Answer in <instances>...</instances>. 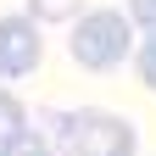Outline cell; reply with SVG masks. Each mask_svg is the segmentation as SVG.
<instances>
[{
  "mask_svg": "<svg viewBox=\"0 0 156 156\" xmlns=\"http://www.w3.org/2000/svg\"><path fill=\"white\" fill-rule=\"evenodd\" d=\"M128 17L134 28H156V0H128Z\"/></svg>",
  "mask_w": 156,
  "mask_h": 156,
  "instance_id": "52a82bcc",
  "label": "cell"
},
{
  "mask_svg": "<svg viewBox=\"0 0 156 156\" xmlns=\"http://www.w3.org/2000/svg\"><path fill=\"white\" fill-rule=\"evenodd\" d=\"M17 151H34V117L11 89H0V156H17Z\"/></svg>",
  "mask_w": 156,
  "mask_h": 156,
  "instance_id": "277c9868",
  "label": "cell"
},
{
  "mask_svg": "<svg viewBox=\"0 0 156 156\" xmlns=\"http://www.w3.org/2000/svg\"><path fill=\"white\" fill-rule=\"evenodd\" d=\"M45 62V39H39L34 11L28 17H0V78H23Z\"/></svg>",
  "mask_w": 156,
  "mask_h": 156,
  "instance_id": "3957f363",
  "label": "cell"
},
{
  "mask_svg": "<svg viewBox=\"0 0 156 156\" xmlns=\"http://www.w3.org/2000/svg\"><path fill=\"white\" fill-rule=\"evenodd\" d=\"M67 50H73V62L89 67V73H112V67H123V56H134V17L117 11V6L84 11V17L73 23Z\"/></svg>",
  "mask_w": 156,
  "mask_h": 156,
  "instance_id": "7a4b0ae2",
  "label": "cell"
},
{
  "mask_svg": "<svg viewBox=\"0 0 156 156\" xmlns=\"http://www.w3.org/2000/svg\"><path fill=\"white\" fill-rule=\"evenodd\" d=\"M134 62H140V84H145V89H156V28H145L140 50H134Z\"/></svg>",
  "mask_w": 156,
  "mask_h": 156,
  "instance_id": "8992f818",
  "label": "cell"
},
{
  "mask_svg": "<svg viewBox=\"0 0 156 156\" xmlns=\"http://www.w3.org/2000/svg\"><path fill=\"white\" fill-rule=\"evenodd\" d=\"M78 6L84 0H28V11H34V23H73Z\"/></svg>",
  "mask_w": 156,
  "mask_h": 156,
  "instance_id": "5b68a950",
  "label": "cell"
},
{
  "mask_svg": "<svg viewBox=\"0 0 156 156\" xmlns=\"http://www.w3.org/2000/svg\"><path fill=\"white\" fill-rule=\"evenodd\" d=\"M34 145H56L67 156H128L134 151V123L112 112H45L34 123Z\"/></svg>",
  "mask_w": 156,
  "mask_h": 156,
  "instance_id": "6da1fadb",
  "label": "cell"
}]
</instances>
